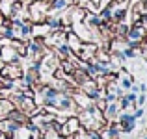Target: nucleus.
Segmentation results:
<instances>
[{
	"instance_id": "39448f33",
	"label": "nucleus",
	"mask_w": 147,
	"mask_h": 139,
	"mask_svg": "<svg viewBox=\"0 0 147 139\" xmlns=\"http://www.w3.org/2000/svg\"><path fill=\"white\" fill-rule=\"evenodd\" d=\"M13 104H17V106H19V111H22L24 115H32L34 111L37 110V108H36V102H34L32 96H26V95H22V93L13 100Z\"/></svg>"
},
{
	"instance_id": "423d86ee",
	"label": "nucleus",
	"mask_w": 147,
	"mask_h": 139,
	"mask_svg": "<svg viewBox=\"0 0 147 139\" xmlns=\"http://www.w3.org/2000/svg\"><path fill=\"white\" fill-rule=\"evenodd\" d=\"M19 50L15 48L13 45H2L0 46V61H4V63H11V61H17L19 59Z\"/></svg>"
},
{
	"instance_id": "6e6552de",
	"label": "nucleus",
	"mask_w": 147,
	"mask_h": 139,
	"mask_svg": "<svg viewBox=\"0 0 147 139\" xmlns=\"http://www.w3.org/2000/svg\"><path fill=\"white\" fill-rule=\"evenodd\" d=\"M13 6H15V0H0V15L4 19H11Z\"/></svg>"
},
{
	"instance_id": "f8f14e48",
	"label": "nucleus",
	"mask_w": 147,
	"mask_h": 139,
	"mask_svg": "<svg viewBox=\"0 0 147 139\" xmlns=\"http://www.w3.org/2000/svg\"><path fill=\"white\" fill-rule=\"evenodd\" d=\"M129 104H130V100H129V98H127V96H125V98L121 100V106H123V108H127V106H129Z\"/></svg>"
},
{
	"instance_id": "4468645a",
	"label": "nucleus",
	"mask_w": 147,
	"mask_h": 139,
	"mask_svg": "<svg viewBox=\"0 0 147 139\" xmlns=\"http://www.w3.org/2000/svg\"><path fill=\"white\" fill-rule=\"evenodd\" d=\"M123 87H130V80H123Z\"/></svg>"
},
{
	"instance_id": "2eb2a0df",
	"label": "nucleus",
	"mask_w": 147,
	"mask_h": 139,
	"mask_svg": "<svg viewBox=\"0 0 147 139\" xmlns=\"http://www.w3.org/2000/svg\"><path fill=\"white\" fill-rule=\"evenodd\" d=\"M142 115H144V111L138 110V111H136V115H134V119H136V117H142Z\"/></svg>"
},
{
	"instance_id": "f03ea898",
	"label": "nucleus",
	"mask_w": 147,
	"mask_h": 139,
	"mask_svg": "<svg viewBox=\"0 0 147 139\" xmlns=\"http://www.w3.org/2000/svg\"><path fill=\"white\" fill-rule=\"evenodd\" d=\"M145 35H147V30L142 26V22H136V24L127 32V41H129L130 46H140L142 41L145 39Z\"/></svg>"
},
{
	"instance_id": "0eeeda50",
	"label": "nucleus",
	"mask_w": 147,
	"mask_h": 139,
	"mask_svg": "<svg viewBox=\"0 0 147 139\" xmlns=\"http://www.w3.org/2000/svg\"><path fill=\"white\" fill-rule=\"evenodd\" d=\"M58 128H60V134H61V136H67V137L71 136L73 137L80 130V121H78V117H71V119H67V121H65L61 126H58Z\"/></svg>"
},
{
	"instance_id": "9d476101",
	"label": "nucleus",
	"mask_w": 147,
	"mask_h": 139,
	"mask_svg": "<svg viewBox=\"0 0 147 139\" xmlns=\"http://www.w3.org/2000/svg\"><path fill=\"white\" fill-rule=\"evenodd\" d=\"M115 111H117V106H115V104H110L108 108H104V115H106V117H114Z\"/></svg>"
},
{
	"instance_id": "20e7f679",
	"label": "nucleus",
	"mask_w": 147,
	"mask_h": 139,
	"mask_svg": "<svg viewBox=\"0 0 147 139\" xmlns=\"http://www.w3.org/2000/svg\"><path fill=\"white\" fill-rule=\"evenodd\" d=\"M97 52H99V48H97V45H95V43H80L78 48H76L73 54L78 56L82 61H91V59H95Z\"/></svg>"
},
{
	"instance_id": "dca6fc26",
	"label": "nucleus",
	"mask_w": 147,
	"mask_h": 139,
	"mask_svg": "<svg viewBox=\"0 0 147 139\" xmlns=\"http://www.w3.org/2000/svg\"><path fill=\"white\" fill-rule=\"evenodd\" d=\"M90 2H91V4H93V6H97V4L100 2V0H90Z\"/></svg>"
},
{
	"instance_id": "7ed1b4c3",
	"label": "nucleus",
	"mask_w": 147,
	"mask_h": 139,
	"mask_svg": "<svg viewBox=\"0 0 147 139\" xmlns=\"http://www.w3.org/2000/svg\"><path fill=\"white\" fill-rule=\"evenodd\" d=\"M0 76L7 82H15V80L22 78V69L19 67L17 61H11V63H4V67L0 69Z\"/></svg>"
},
{
	"instance_id": "ddd939ff",
	"label": "nucleus",
	"mask_w": 147,
	"mask_h": 139,
	"mask_svg": "<svg viewBox=\"0 0 147 139\" xmlns=\"http://www.w3.org/2000/svg\"><path fill=\"white\" fill-rule=\"evenodd\" d=\"M0 139H11V136H7V134H4V132H0Z\"/></svg>"
},
{
	"instance_id": "a211bd4d",
	"label": "nucleus",
	"mask_w": 147,
	"mask_h": 139,
	"mask_svg": "<svg viewBox=\"0 0 147 139\" xmlns=\"http://www.w3.org/2000/svg\"><path fill=\"white\" fill-rule=\"evenodd\" d=\"M71 2H73V0H71Z\"/></svg>"
},
{
	"instance_id": "f257e3e1",
	"label": "nucleus",
	"mask_w": 147,
	"mask_h": 139,
	"mask_svg": "<svg viewBox=\"0 0 147 139\" xmlns=\"http://www.w3.org/2000/svg\"><path fill=\"white\" fill-rule=\"evenodd\" d=\"M49 4L43 2V0H32L28 6V19L34 22V24H39V22L47 21V11H49Z\"/></svg>"
},
{
	"instance_id": "f3484780",
	"label": "nucleus",
	"mask_w": 147,
	"mask_h": 139,
	"mask_svg": "<svg viewBox=\"0 0 147 139\" xmlns=\"http://www.w3.org/2000/svg\"><path fill=\"white\" fill-rule=\"evenodd\" d=\"M119 2H123V0H119Z\"/></svg>"
},
{
	"instance_id": "9b49d317",
	"label": "nucleus",
	"mask_w": 147,
	"mask_h": 139,
	"mask_svg": "<svg viewBox=\"0 0 147 139\" xmlns=\"http://www.w3.org/2000/svg\"><path fill=\"white\" fill-rule=\"evenodd\" d=\"M117 132H119V128L115 124H112L110 126V136H117Z\"/></svg>"
},
{
	"instance_id": "1a4fd4ad",
	"label": "nucleus",
	"mask_w": 147,
	"mask_h": 139,
	"mask_svg": "<svg viewBox=\"0 0 147 139\" xmlns=\"http://www.w3.org/2000/svg\"><path fill=\"white\" fill-rule=\"evenodd\" d=\"M15 110V104L13 100H7V98H0V119H6L11 111Z\"/></svg>"
}]
</instances>
